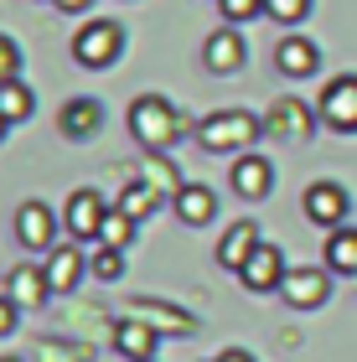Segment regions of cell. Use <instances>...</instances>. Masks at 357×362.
<instances>
[{
	"label": "cell",
	"instance_id": "cell-1",
	"mask_svg": "<svg viewBox=\"0 0 357 362\" xmlns=\"http://www.w3.org/2000/svg\"><path fill=\"white\" fill-rule=\"evenodd\" d=\"M259 135H264V119L249 109H218L197 124L202 151H213V156H249Z\"/></svg>",
	"mask_w": 357,
	"mask_h": 362
},
{
	"label": "cell",
	"instance_id": "cell-17",
	"mask_svg": "<svg viewBox=\"0 0 357 362\" xmlns=\"http://www.w3.org/2000/svg\"><path fill=\"white\" fill-rule=\"evenodd\" d=\"M42 269H47V285H52V290H62V295H68V290L78 285V279H83V274H88V259H83V254H78V249H73V243H57V249H52V254H47V264H42Z\"/></svg>",
	"mask_w": 357,
	"mask_h": 362
},
{
	"label": "cell",
	"instance_id": "cell-27",
	"mask_svg": "<svg viewBox=\"0 0 357 362\" xmlns=\"http://www.w3.org/2000/svg\"><path fill=\"white\" fill-rule=\"evenodd\" d=\"M223 16H228V26H243L254 21V16H264V0H218Z\"/></svg>",
	"mask_w": 357,
	"mask_h": 362
},
{
	"label": "cell",
	"instance_id": "cell-32",
	"mask_svg": "<svg viewBox=\"0 0 357 362\" xmlns=\"http://www.w3.org/2000/svg\"><path fill=\"white\" fill-rule=\"evenodd\" d=\"M0 362H16V357H0Z\"/></svg>",
	"mask_w": 357,
	"mask_h": 362
},
{
	"label": "cell",
	"instance_id": "cell-11",
	"mask_svg": "<svg viewBox=\"0 0 357 362\" xmlns=\"http://www.w3.org/2000/svg\"><path fill=\"white\" fill-rule=\"evenodd\" d=\"M57 129H62V140H93L104 129V104H99V98H88V93L68 98L62 114H57Z\"/></svg>",
	"mask_w": 357,
	"mask_h": 362
},
{
	"label": "cell",
	"instance_id": "cell-21",
	"mask_svg": "<svg viewBox=\"0 0 357 362\" xmlns=\"http://www.w3.org/2000/svg\"><path fill=\"white\" fill-rule=\"evenodd\" d=\"M327 269L332 274H357V228L327 233Z\"/></svg>",
	"mask_w": 357,
	"mask_h": 362
},
{
	"label": "cell",
	"instance_id": "cell-26",
	"mask_svg": "<svg viewBox=\"0 0 357 362\" xmlns=\"http://www.w3.org/2000/svg\"><path fill=\"white\" fill-rule=\"evenodd\" d=\"M21 47H16L11 37H6V31H0V88H6V83H16V78H21Z\"/></svg>",
	"mask_w": 357,
	"mask_h": 362
},
{
	"label": "cell",
	"instance_id": "cell-4",
	"mask_svg": "<svg viewBox=\"0 0 357 362\" xmlns=\"http://www.w3.org/2000/svg\"><path fill=\"white\" fill-rule=\"evenodd\" d=\"M316 114H321L327 129H336V135H357V73L332 78V83L321 88V98H316Z\"/></svg>",
	"mask_w": 357,
	"mask_h": 362
},
{
	"label": "cell",
	"instance_id": "cell-15",
	"mask_svg": "<svg viewBox=\"0 0 357 362\" xmlns=\"http://www.w3.org/2000/svg\"><path fill=\"white\" fill-rule=\"evenodd\" d=\"M274 68H280L285 78H311L321 68V47L311 37H295V31H290V37L274 47Z\"/></svg>",
	"mask_w": 357,
	"mask_h": 362
},
{
	"label": "cell",
	"instance_id": "cell-31",
	"mask_svg": "<svg viewBox=\"0 0 357 362\" xmlns=\"http://www.w3.org/2000/svg\"><path fill=\"white\" fill-rule=\"evenodd\" d=\"M0 135H6V114H0Z\"/></svg>",
	"mask_w": 357,
	"mask_h": 362
},
{
	"label": "cell",
	"instance_id": "cell-19",
	"mask_svg": "<svg viewBox=\"0 0 357 362\" xmlns=\"http://www.w3.org/2000/svg\"><path fill=\"white\" fill-rule=\"evenodd\" d=\"M6 295L16 305H42L47 295H52V285H47V269H37V264H21V269H11V279H6Z\"/></svg>",
	"mask_w": 357,
	"mask_h": 362
},
{
	"label": "cell",
	"instance_id": "cell-2",
	"mask_svg": "<svg viewBox=\"0 0 357 362\" xmlns=\"http://www.w3.org/2000/svg\"><path fill=\"white\" fill-rule=\"evenodd\" d=\"M187 129V119L176 114L171 98L160 93H140L135 104H129V135H135L145 151H166V145H176V135Z\"/></svg>",
	"mask_w": 357,
	"mask_h": 362
},
{
	"label": "cell",
	"instance_id": "cell-5",
	"mask_svg": "<svg viewBox=\"0 0 357 362\" xmlns=\"http://www.w3.org/2000/svg\"><path fill=\"white\" fill-rule=\"evenodd\" d=\"M280 295H285V300L295 305V310H316V305H327V295H332V269H321V264H290Z\"/></svg>",
	"mask_w": 357,
	"mask_h": 362
},
{
	"label": "cell",
	"instance_id": "cell-10",
	"mask_svg": "<svg viewBox=\"0 0 357 362\" xmlns=\"http://www.w3.org/2000/svg\"><path fill=\"white\" fill-rule=\"evenodd\" d=\"M104 218H109V207H104V197L93 192V187H78L68 197V207H62V228H68L73 238H93V243H99Z\"/></svg>",
	"mask_w": 357,
	"mask_h": 362
},
{
	"label": "cell",
	"instance_id": "cell-28",
	"mask_svg": "<svg viewBox=\"0 0 357 362\" xmlns=\"http://www.w3.org/2000/svg\"><path fill=\"white\" fill-rule=\"evenodd\" d=\"M16 321H21V305H16L11 295H0V337L16 332Z\"/></svg>",
	"mask_w": 357,
	"mask_h": 362
},
{
	"label": "cell",
	"instance_id": "cell-25",
	"mask_svg": "<svg viewBox=\"0 0 357 362\" xmlns=\"http://www.w3.org/2000/svg\"><path fill=\"white\" fill-rule=\"evenodd\" d=\"M88 274H99L104 285H109V279H119V274H124V254H119V249H104V243H99V249L88 254Z\"/></svg>",
	"mask_w": 357,
	"mask_h": 362
},
{
	"label": "cell",
	"instance_id": "cell-33",
	"mask_svg": "<svg viewBox=\"0 0 357 362\" xmlns=\"http://www.w3.org/2000/svg\"><path fill=\"white\" fill-rule=\"evenodd\" d=\"M151 362H156V357H151Z\"/></svg>",
	"mask_w": 357,
	"mask_h": 362
},
{
	"label": "cell",
	"instance_id": "cell-16",
	"mask_svg": "<svg viewBox=\"0 0 357 362\" xmlns=\"http://www.w3.org/2000/svg\"><path fill=\"white\" fill-rule=\"evenodd\" d=\"M171 207H176V218H182L187 228H202V223H213V212H218V197L202 187V181H182L171 197Z\"/></svg>",
	"mask_w": 357,
	"mask_h": 362
},
{
	"label": "cell",
	"instance_id": "cell-29",
	"mask_svg": "<svg viewBox=\"0 0 357 362\" xmlns=\"http://www.w3.org/2000/svg\"><path fill=\"white\" fill-rule=\"evenodd\" d=\"M52 6H57V11H68V16H78V11H88L93 0H52Z\"/></svg>",
	"mask_w": 357,
	"mask_h": 362
},
{
	"label": "cell",
	"instance_id": "cell-12",
	"mask_svg": "<svg viewBox=\"0 0 357 362\" xmlns=\"http://www.w3.org/2000/svg\"><path fill=\"white\" fill-rule=\"evenodd\" d=\"M228 181H233V192L243 197V202H259V197H269L274 192V166L264 156H238L233 160V171H228Z\"/></svg>",
	"mask_w": 357,
	"mask_h": 362
},
{
	"label": "cell",
	"instance_id": "cell-9",
	"mask_svg": "<svg viewBox=\"0 0 357 362\" xmlns=\"http://www.w3.org/2000/svg\"><path fill=\"white\" fill-rule=\"evenodd\" d=\"M57 212L47 202H21V212H16V238H21V249H42L52 254L57 249Z\"/></svg>",
	"mask_w": 357,
	"mask_h": 362
},
{
	"label": "cell",
	"instance_id": "cell-13",
	"mask_svg": "<svg viewBox=\"0 0 357 362\" xmlns=\"http://www.w3.org/2000/svg\"><path fill=\"white\" fill-rule=\"evenodd\" d=\"M243 37H238V26H218L213 37L202 42V62H207V73H238L243 68Z\"/></svg>",
	"mask_w": 357,
	"mask_h": 362
},
{
	"label": "cell",
	"instance_id": "cell-18",
	"mask_svg": "<svg viewBox=\"0 0 357 362\" xmlns=\"http://www.w3.org/2000/svg\"><path fill=\"white\" fill-rule=\"evenodd\" d=\"M115 347H119L129 362H151V357H156V326H145L140 316L115 321Z\"/></svg>",
	"mask_w": 357,
	"mask_h": 362
},
{
	"label": "cell",
	"instance_id": "cell-30",
	"mask_svg": "<svg viewBox=\"0 0 357 362\" xmlns=\"http://www.w3.org/2000/svg\"><path fill=\"white\" fill-rule=\"evenodd\" d=\"M218 362H254V357H249V352H243V347H228V352H223Z\"/></svg>",
	"mask_w": 357,
	"mask_h": 362
},
{
	"label": "cell",
	"instance_id": "cell-7",
	"mask_svg": "<svg viewBox=\"0 0 357 362\" xmlns=\"http://www.w3.org/2000/svg\"><path fill=\"white\" fill-rule=\"evenodd\" d=\"M285 274H290V264H285L280 243H259V249L249 254V264L238 269L243 290H254V295H269V290H280V285H285Z\"/></svg>",
	"mask_w": 357,
	"mask_h": 362
},
{
	"label": "cell",
	"instance_id": "cell-20",
	"mask_svg": "<svg viewBox=\"0 0 357 362\" xmlns=\"http://www.w3.org/2000/svg\"><path fill=\"white\" fill-rule=\"evenodd\" d=\"M124 218H135V223H145L151 212L160 207V181H129V187L119 192V202H115Z\"/></svg>",
	"mask_w": 357,
	"mask_h": 362
},
{
	"label": "cell",
	"instance_id": "cell-3",
	"mask_svg": "<svg viewBox=\"0 0 357 362\" xmlns=\"http://www.w3.org/2000/svg\"><path fill=\"white\" fill-rule=\"evenodd\" d=\"M119 52H124V26L119 21H83V26H78V37H73L78 68H88V73L115 68Z\"/></svg>",
	"mask_w": 357,
	"mask_h": 362
},
{
	"label": "cell",
	"instance_id": "cell-24",
	"mask_svg": "<svg viewBox=\"0 0 357 362\" xmlns=\"http://www.w3.org/2000/svg\"><path fill=\"white\" fill-rule=\"evenodd\" d=\"M316 0H264V16L269 21H280V26H300L305 16H311Z\"/></svg>",
	"mask_w": 357,
	"mask_h": 362
},
{
	"label": "cell",
	"instance_id": "cell-23",
	"mask_svg": "<svg viewBox=\"0 0 357 362\" xmlns=\"http://www.w3.org/2000/svg\"><path fill=\"white\" fill-rule=\"evenodd\" d=\"M129 238H135V218H124L119 207H109V218H104V228H99V243L104 249H129Z\"/></svg>",
	"mask_w": 357,
	"mask_h": 362
},
{
	"label": "cell",
	"instance_id": "cell-22",
	"mask_svg": "<svg viewBox=\"0 0 357 362\" xmlns=\"http://www.w3.org/2000/svg\"><path fill=\"white\" fill-rule=\"evenodd\" d=\"M31 109H37V93H31V88L21 83V78L0 88V114H6V124H21V119H31Z\"/></svg>",
	"mask_w": 357,
	"mask_h": 362
},
{
	"label": "cell",
	"instance_id": "cell-6",
	"mask_svg": "<svg viewBox=\"0 0 357 362\" xmlns=\"http://www.w3.org/2000/svg\"><path fill=\"white\" fill-rule=\"evenodd\" d=\"M321 114H311V104H300V98H274L269 114H264V135L269 140H311Z\"/></svg>",
	"mask_w": 357,
	"mask_h": 362
},
{
	"label": "cell",
	"instance_id": "cell-14",
	"mask_svg": "<svg viewBox=\"0 0 357 362\" xmlns=\"http://www.w3.org/2000/svg\"><path fill=\"white\" fill-rule=\"evenodd\" d=\"M259 243H264V238H259V223H254V218L228 223V233H223V243H218V264L238 274L243 264H249V254L259 249Z\"/></svg>",
	"mask_w": 357,
	"mask_h": 362
},
{
	"label": "cell",
	"instance_id": "cell-8",
	"mask_svg": "<svg viewBox=\"0 0 357 362\" xmlns=\"http://www.w3.org/2000/svg\"><path fill=\"white\" fill-rule=\"evenodd\" d=\"M300 207H305V218L316 228H327V233H336V228L347 223V192L336 187V181H311L305 197H300Z\"/></svg>",
	"mask_w": 357,
	"mask_h": 362
}]
</instances>
